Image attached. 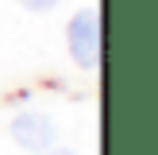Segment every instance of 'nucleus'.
<instances>
[{
    "label": "nucleus",
    "instance_id": "1",
    "mask_svg": "<svg viewBox=\"0 0 158 155\" xmlns=\"http://www.w3.org/2000/svg\"><path fill=\"white\" fill-rule=\"evenodd\" d=\"M66 46L77 66H85V70L100 66V12L81 8L66 27Z\"/></svg>",
    "mask_w": 158,
    "mask_h": 155
},
{
    "label": "nucleus",
    "instance_id": "2",
    "mask_svg": "<svg viewBox=\"0 0 158 155\" xmlns=\"http://www.w3.org/2000/svg\"><path fill=\"white\" fill-rule=\"evenodd\" d=\"M12 140L27 151H46L54 144V120L46 113H19L12 120Z\"/></svg>",
    "mask_w": 158,
    "mask_h": 155
},
{
    "label": "nucleus",
    "instance_id": "3",
    "mask_svg": "<svg viewBox=\"0 0 158 155\" xmlns=\"http://www.w3.org/2000/svg\"><path fill=\"white\" fill-rule=\"evenodd\" d=\"M23 8H27V12H50V8H58L62 0H19Z\"/></svg>",
    "mask_w": 158,
    "mask_h": 155
},
{
    "label": "nucleus",
    "instance_id": "4",
    "mask_svg": "<svg viewBox=\"0 0 158 155\" xmlns=\"http://www.w3.org/2000/svg\"><path fill=\"white\" fill-rule=\"evenodd\" d=\"M54 155H73V151H54Z\"/></svg>",
    "mask_w": 158,
    "mask_h": 155
}]
</instances>
